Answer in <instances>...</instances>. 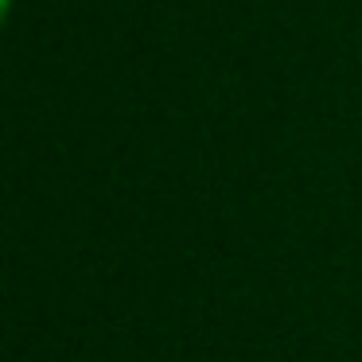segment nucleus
Masks as SVG:
<instances>
[{"label":"nucleus","instance_id":"obj_1","mask_svg":"<svg viewBox=\"0 0 362 362\" xmlns=\"http://www.w3.org/2000/svg\"><path fill=\"white\" fill-rule=\"evenodd\" d=\"M8 8H12V0H4V12H8Z\"/></svg>","mask_w":362,"mask_h":362}]
</instances>
